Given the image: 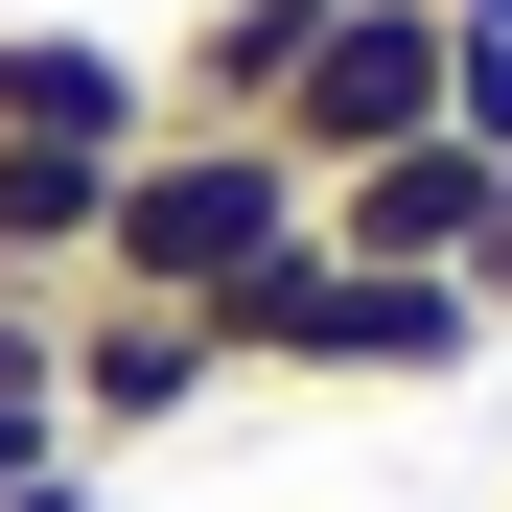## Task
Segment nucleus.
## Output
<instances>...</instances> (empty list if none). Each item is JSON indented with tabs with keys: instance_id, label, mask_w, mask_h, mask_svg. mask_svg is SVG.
Returning a JSON list of instances; mask_svg holds the SVG:
<instances>
[{
	"instance_id": "6",
	"label": "nucleus",
	"mask_w": 512,
	"mask_h": 512,
	"mask_svg": "<svg viewBox=\"0 0 512 512\" xmlns=\"http://www.w3.org/2000/svg\"><path fill=\"white\" fill-rule=\"evenodd\" d=\"M0 140H70V163H140L163 140V70L117 24H0Z\"/></svg>"
},
{
	"instance_id": "10",
	"label": "nucleus",
	"mask_w": 512,
	"mask_h": 512,
	"mask_svg": "<svg viewBox=\"0 0 512 512\" xmlns=\"http://www.w3.org/2000/svg\"><path fill=\"white\" fill-rule=\"evenodd\" d=\"M443 280H466V303L512 326V163H489V210H466V256H443Z\"/></svg>"
},
{
	"instance_id": "1",
	"label": "nucleus",
	"mask_w": 512,
	"mask_h": 512,
	"mask_svg": "<svg viewBox=\"0 0 512 512\" xmlns=\"http://www.w3.org/2000/svg\"><path fill=\"white\" fill-rule=\"evenodd\" d=\"M210 350H233V396H443V373H489V303H466V280H373V256L280 233V256L210 303Z\"/></svg>"
},
{
	"instance_id": "3",
	"label": "nucleus",
	"mask_w": 512,
	"mask_h": 512,
	"mask_svg": "<svg viewBox=\"0 0 512 512\" xmlns=\"http://www.w3.org/2000/svg\"><path fill=\"white\" fill-rule=\"evenodd\" d=\"M443 70H466L443 0H326V47H303V94H280V163L326 187V163H373V140H443Z\"/></svg>"
},
{
	"instance_id": "4",
	"label": "nucleus",
	"mask_w": 512,
	"mask_h": 512,
	"mask_svg": "<svg viewBox=\"0 0 512 512\" xmlns=\"http://www.w3.org/2000/svg\"><path fill=\"white\" fill-rule=\"evenodd\" d=\"M47 396H70V443H163V419H210L233 396V350H210V326L187 303H117V280H70V350H47Z\"/></svg>"
},
{
	"instance_id": "7",
	"label": "nucleus",
	"mask_w": 512,
	"mask_h": 512,
	"mask_svg": "<svg viewBox=\"0 0 512 512\" xmlns=\"http://www.w3.org/2000/svg\"><path fill=\"white\" fill-rule=\"evenodd\" d=\"M303 47H326V0H187V24H163L140 70H163V117H210V140H280Z\"/></svg>"
},
{
	"instance_id": "8",
	"label": "nucleus",
	"mask_w": 512,
	"mask_h": 512,
	"mask_svg": "<svg viewBox=\"0 0 512 512\" xmlns=\"http://www.w3.org/2000/svg\"><path fill=\"white\" fill-rule=\"evenodd\" d=\"M94 233H117V163L0 140V280H24V303H70V280H94Z\"/></svg>"
},
{
	"instance_id": "2",
	"label": "nucleus",
	"mask_w": 512,
	"mask_h": 512,
	"mask_svg": "<svg viewBox=\"0 0 512 512\" xmlns=\"http://www.w3.org/2000/svg\"><path fill=\"white\" fill-rule=\"evenodd\" d=\"M280 233H303V163H280V140H210V117H163V140L117 163V233H94V280L210 326V303H233Z\"/></svg>"
},
{
	"instance_id": "11",
	"label": "nucleus",
	"mask_w": 512,
	"mask_h": 512,
	"mask_svg": "<svg viewBox=\"0 0 512 512\" xmlns=\"http://www.w3.org/2000/svg\"><path fill=\"white\" fill-rule=\"evenodd\" d=\"M443 24H489V47H512V0H443Z\"/></svg>"
},
{
	"instance_id": "5",
	"label": "nucleus",
	"mask_w": 512,
	"mask_h": 512,
	"mask_svg": "<svg viewBox=\"0 0 512 512\" xmlns=\"http://www.w3.org/2000/svg\"><path fill=\"white\" fill-rule=\"evenodd\" d=\"M466 210H489V163H466V140H373V163H326V187H303V233H326V256H373V280H443Z\"/></svg>"
},
{
	"instance_id": "9",
	"label": "nucleus",
	"mask_w": 512,
	"mask_h": 512,
	"mask_svg": "<svg viewBox=\"0 0 512 512\" xmlns=\"http://www.w3.org/2000/svg\"><path fill=\"white\" fill-rule=\"evenodd\" d=\"M443 140H466V163H512V47H489V24H466V70H443Z\"/></svg>"
}]
</instances>
